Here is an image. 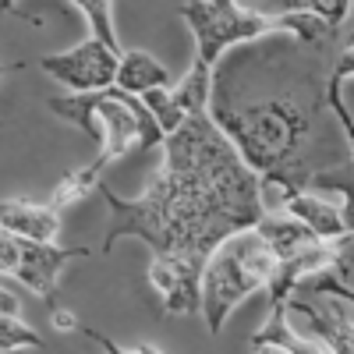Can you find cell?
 I'll return each instance as SVG.
<instances>
[{"label": "cell", "mask_w": 354, "mask_h": 354, "mask_svg": "<svg viewBox=\"0 0 354 354\" xmlns=\"http://www.w3.org/2000/svg\"><path fill=\"white\" fill-rule=\"evenodd\" d=\"M100 195L110 209L103 252L135 238L153 248V259H185L192 266H205L220 241L252 230L266 213L259 177L205 113L185 117L163 138V167L138 198H121L106 185H100Z\"/></svg>", "instance_id": "1"}, {"label": "cell", "mask_w": 354, "mask_h": 354, "mask_svg": "<svg viewBox=\"0 0 354 354\" xmlns=\"http://www.w3.org/2000/svg\"><path fill=\"white\" fill-rule=\"evenodd\" d=\"M252 61L259 78H238L227 64L213 71V93L205 117L234 145L241 163L259 177V198L277 209L315 181V135L326 106L315 61H305L298 46H255ZM270 213V209H266Z\"/></svg>", "instance_id": "2"}, {"label": "cell", "mask_w": 354, "mask_h": 354, "mask_svg": "<svg viewBox=\"0 0 354 354\" xmlns=\"http://www.w3.org/2000/svg\"><path fill=\"white\" fill-rule=\"evenodd\" d=\"M177 15L188 21L195 36V64L209 71L227 50L248 46L277 32H287L305 46H315L337 32L333 25L308 11V0L305 4H273V8L238 4V0H192V4H177Z\"/></svg>", "instance_id": "3"}, {"label": "cell", "mask_w": 354, "mask_h": 354, "mask_svg": "<svg viewBox=\"0 0 354 354\" xmlns=\"http://www.w3.org/2000/svg\"><path fill=\"white\" fill-rule=\"evenodd\" d=\"M50 113L78 124L88 138L100 145L96 160L110 167L128 153H145L153 145H163V131L142 106L138 96H128L121 88H103L93 96H50Z\"/></svg>", "instance_id": "4"}, {"label": "cell", "mask_w": 354, "mask_h": 354, "mask_svg": "<svg viewBox=\"0 0 354 354\" xmlns=\"http://www.w3.org/2000/svg\"><path fill=\"white\" fill-rule=\"evenodd\" d=\"M273 273H277V255L266 248L255 227L220 241L205 259L198 280V312L205 319V330L220 333L230 312L245 298L270 287Z\"/></svg>", "instance_id": "5"}, {"label": "cell", "mask_w": 354, "mask_h": 354, "mask_svg": "<svg viewBox=\"0 0 354 354\" xmlns=\"http://www.w3.org/2000/svg\"><path fill=\"white\" fill-rule=\"evenodd\" d=\"M78 15L88 18V39L64 53H50L39 61V68L68 88V96H93L113 85L117 64H121V43L113 32V4L106 0H78L71 4Z\"/></svg>", "instance_id": "6"}, {"label": "cell", "mask_w": 354, "mask_h": 354, "mask_svg": "<svg viewBox=\"0 0 354 354\" xmlns=\"http://www.w3.org/2000/svg\"><path fill=\"white\" fill-rule=\"evenodd\" d=\"M287 322L294 333L308 337L330 354H351L354 351V312L351 301L330 298V294H308L294 290L283 301Z\"/></svg>", "instance_id": "7"}, {"label": "cell", "mask_w": 354, "mask_h": 354, "mask_svg": "<svg viewBox=\"0 0 354 354\" xmlns=\"http://www.w3.org/2000/svg\"><path fill=\"white\" fill-rule=\"evenodd\" d=\"M88 248H64V245H36V241H21V255H18V266H15V280L25 283L32 294L53 301L57 294V277L68 262L75 259H85Z\"/></svg>", "instance_id": "8"}, {"label": "cell", "mask_w": 354, "mask_h": 354, "mask_svg": "<svg viewBox=\"0 0 354 354\" xmlns=\"http://www.w3.org/2000/svg\"><path fill=\"white\" fill-rule=\"evenodd\" d=\"M277 213H287L290 220H298L315 241H340L351 234V213L347 198H326L315 192H294Z\"/></svg>", "instance_id": "9"}, {"label": "cell", "mask_w": 354, "mask_h": 354, "mask_svg": "<svg viewBox=\"0 0 354 354\" xmlns=\"http://www.w3.org/2000/svg\"><path fill=\"white\" fill-rule=\"evenodd\" d=\"M198 280L202 266H192L185 259H153L149 266V283L160 290L167 315L198 312Z\"/></svg>", "instance_id": "10"}, {"label": "cell", "mask_w": 354, "mask_h": 354, "mask_svg": "<svg viewBox=\"0 0 354 354\" xmlns=\"http://www.w3.org/2000/svg\"><path fill=\"white\" fill-rule=\"evenodd\" d=\"M0 230L18 238V241L53 245V238L61 234V213H53L46 202L4 198L0 202Z\"/></svg>", "instance_id": "11"}, {"label": "cell", "mask_w": 354, "mask_h": 354, "mask_svg": "<svg viewBox=\"0 0 354 354\" xmlns=\"http://www.w3.org/2000/svg\"><path fill=\"white\" fill-rule=\"evenodd\" d=\"M170 85H174L170 71L149 50H124L121 53L113 88H121V93H128V96H145V93H153V88H170Z\"/></svg>", "instance_id": "12"}, {"label": "cell", "mask_w": 354, "mask_h": 354, "mask_svg": "<svg viewBox=\"0 0 354 354\" xmlns=\"http://www.w3.org/2000/svg\"><path fill=\"white\" fill-rule=\"evenodd\" d=\"M255 234L266 241V248H270V252L277 255V262L294 259V255H301L305 248L319 245V241L312 238V234H308L298 220H290L287 213H277V209L262 213V220L255 223Z\"/></svg>", "instance_id": "13"}, {"label": "cell", "mask_w": 354, "mask_h": 354, "mask_svg": "<svg viewBox=\"0 0 354 354\" xmlns=\"http://www.w3.org/2000/svg\"><path fill=\"white\" fill-rule=\"evenodd\" d=\"M351 71H354V53L344 50L340 53V61L337 68L330 71L326 78V88H322V100H326V110L337 117V124H340V135L347 145H354V117H351Z\"/></svg>", "instance_id": "14"}, {"label": "cell", "mask_w": 354, "mask_h": 354, "mask_svg": "<svg viewBox=\"0 0 354 354\" xmlns=\"http://www.w3.org/2000/svg\"><path fill=\"white\" fill-rule=\"evenodd\" d=\"M252 344H273V347H280V351H287V354H330V351H322L319 344H312L308 337H301V333L290 330L283 305H273L270 319H266L262 326L252 333Z\"/></svg>", "instance_id": "15"}, {"label": "cell", "mask_w": 354, "mask_h": 354, "mask_svg": "<svg viewBox=\"0 0 354 354\" xmlns=\"http://www.w3.org/2000/svg\"><path fill=\"white\" fill-rule=\"evenodd\" d=\"M209 93H213V71L198 68V64H192L185 71V78H177L170 85V96L185 117H202L209 110Z\"/></svg>", "instance_id": "16"}, {"label": "cell", "mask_w": 354, "mask_h": 354, "mask_svg": "<svg viewBox=\"0 0 354 354\" xmlns=\"http://www.w3.org/2000/svg\"><path fill=\"white\" fill-rule=\"evenodd\" d=\"M103 163L100 160H93V163H85V167H75V170H68L64 177H61V185L53 188V195H50V209L53 213H61V209H68V205H75V202H82L93 188H100V177H103Z\"/></svg>", "instance_id": "17"}, {"label": "cell", "mask_w": 354, "mask_h": 354, "mask_svg": "<svg viewBox=\"0 0 354 354\" xmlns=\"http://www.w3.org/2000/svg\"><path fill=\"white\" fill-rule=\"evenodd\" d=\"M138 100H142L145 110H149V117L156 121V128L163 131V138L181 128L185 113L177 110V103H174V96H170V88H153V93H145V96H138Z\"/></svg>", "instance_id": "18"}, {"label": "cell", "mask_w": 354, "mask_h": 354, "mask_svg": "<svg viewBox=\"0 0 354 354\" xmlns=\"http://www.w3.org/2000/svg\"><path fill=\"white\" fill-rule=\"evenodd\" d=\"M21 347H43V337L18 315H0V354H15Z\"/></svg>", "instance_id": "19"}, {"label": "cell", "mask_w": 354, "mask_h": 354, "mask_svg": "<svg viewBox=\"0 0 354 354\" xmlns=\"http://www.w3.org/2000/svg\"><path fill=\"white\" fill-rule=\"evenodd\" d=\"M18 255H21V241L11 238V234L0 230V273H15V266H18Z\"/></svg>", "instance_id": "20"}, {"label": "cell", "mask_w": 354, "mask_h": 354, "mask_svg": "<svg viewBox=\"0 0 354 354\" xmlns=\"http://www.w3.org/2000/svg\"><path fill=\"white\" fill-rule=\"evenodd\" d=\"M88 340H93V344H100L103 347V354H135V347H121V344H117V340H110L106 333H96V330H82Z\"/></svg>", "instance_id": "21"}, {"label": "cell", "mask_w": 354, "mask_h": 354, "mask_svg": "<svg viewBox=\"0 0 354 354\" xmlns=\"http://www.w3.org/2000/svg\"><path fill=\"white\" fill-rule=\"evenodd\" d=\"M50 326L61 330V333H75V330H78V319H75L68 308H53V312H50Z\"/></svg>", "instance_id": "22"}, {"label": "cell", "mask_w": 354, "mask_h": 354, "mask_svg": "<svg viewBox=\"0 0 354 354\" xmlns=\"http://www.w3.org/2000/svg\"><path fill=\"white\" fill-rule=\"evenodd\" d=\"M0 315H18V298L8 287H0Z\"/></svg>", "instance_id": "23"}, {"label": "cell", "mask_w": 354, "mask_h": 354, "mask_svg": "<svg viewBox=\"0 0 354 354\" xmlns=\"http://www.w3.org/2000/svg\"><path fill=\"white\" fill-rule=\"evenodd\" d=\"M252 354H287V351H280L273 344H252Z\"/></svg>", "instance_id": "24"}, {"label": "cell", "mask_w": 354, "mask_h": 354, "mask_svg": "<svg viewBox=\"0 0 354 354\" xmlns=\"http://www.w3.org/2000/svg\"><path fill=\"white\" fill-rule=\"evenodd\" d=\"M135 354H163V351H160V347H153V344H138V347H135Z\"/></svg>", "instance_id": "25"}]
</instances>
